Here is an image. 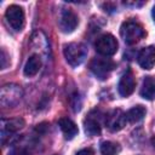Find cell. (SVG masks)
<instances>
[{"mask_svg":"<svg viewBox=\"0 0 155 155\" xmlns=\"http://www.w3.org/2000/svg\"><path fill=\"white\" fill-rule=\"evenodd\" d=\"M63 53H64L65 61L71 67H78L85 61L87 56V48L81 42H70L64 46Z\"/></svg>","mask_w":155,"mask_h":155,"instance_id":"6da1fadb","label":"cell"},{"mask_svg":"<svg viewBox=\"0 0 155 155\" xmlns=\"http://www.w3.org/2000/svg\"><path fill=\"white\" fill-rule=\"evenodd\" d=\"M120 33H121V36H122L124 41L127 45L137 44L145 35V31H144L143 27L139 23L134 22V21H127V22L122 23Z\"/></svg>","mask_w":155,"mask_h":155,"instance_id":"7a4b0ae2","label":"cell"},{"mask_svg":"<svg viewBox=\"0 0 155 155\" xmlns=\"http://www.w3.org/2000/svg\"><path fill=\"white\" fill-rule=\"evenodd\" d=\"M115 68V63L109 58H93L90 63L91 71L101 80H104Z\"/></svg>","mask_w":155,"mask_h":155,"instance_id":"3957f363","label":"cell"},{"mask_svg":"<svg viewBox=\"0 0 155 155\" xmlns=\"http://www.w3.org/2000/svg\"><path fill=\"white\" fill-rule=\"evenodd\" d=\"M117 40L111 34H104L96 41V51L105 57L113 56L117 51Z\"/></svg>","mask_w":155,"mask_h":155,"instance_id":"277c9868","label":"cell"},{"mask_svg":"<svg viewBox=\"0 0 155 155\" xmlns=\"http://www.w3.org/2000/svg\"><path fill=\"white\" fill-rule=\"evenodd\" d=\"M0 97L4 107H12L19 102L22 97V88L17 85H5L1 88Z\"/></svg>","mask_w":155,"mask_h":155,"instance_id":"5b68a950","label":"cell"},{"mask_svg":"<svg viewBox=\"0 0 155 155\" xmlns=\"http://www.w3.org/2000/svg\"><path fill=\"white\" fill-rule=\"evenodd\" d=\"M5 17L8 22V24L17 31L22 30L24 27V11L21 6L11 5L7 7Z\"/></svg>","mask_w":155,"mask_h":155,"instance_id":"8992f818","label":"cell"},{"mask_svg":"<svg viewBox=\"0 0 155 155\" xmlns=\"http://www.w3.org/2000/svg\"><path fill=\"white\" fill-rule=\"evenodd\" d=\"M24 126L23 119L16 117V119H4L1 121V137H2V143H5L6 137H11L15 132H17L19 128Z\"/></svg>","mask_w":155,"mask_h":155,"instance_id":"52a82bcc","label":"cell"},{"mask_svg":"<svg viewBox=\"0 0 155 155\" xmlns=\"http://www.w3.org/2000/svg\"><path fill=\"white\" fill-rule=\"evenodd\" d=\"M78 16L71 10H63L59 18V27L63 33H71L78 25Z\"/></svg>","mask_w":155,"mask_h":155,"instance_id":"ba28073f","label":"cell"},{"mask_svg":"<svg viewBox=\"0 0 155 155\" xmlns=\"http://www.w3.org/2000/svg\"><path fill=\"white\" fill-rule=\"evenodd\" d=\"M134 87H136V80H134V76L132 74L131 70H127L120 79L119 81V85H117V91L122 96V97H127L130 96L133 91H134Z\"/></svg>","mask_w":155,"mask_h":155,"instance_id":"9c48e42d","label":"cell"},{"mask_svg":"<svg viewBox=\"0 0 155 155\" xmlns=\"http://www.w3.org/2000/svg\"><path fill=\"white\" fill-rule=\"evenodd\" d=\"M126 122H127L126 115L120 109L113 110L107 116V119H105V124H107L108 128L111 130V131H119V130H121L125 126Z\"/></svg>","mask_w":155,"mask_h":155,"instance_id":"30bf717a","label":"cell"},{"mask_svg":"<svg viewBox=\"0 0 155 155\" xmlns=\"http://www.w3.org/2000/svg\"><path fill=\"white\" fill-rule=\"evenodd\" d=\"M143 69H151L155 65V46H148L140 50L137 58Z\"/></svg>","mask_w":155,"mask_h":155,"instance_id":"8fae6325","label":"cell"},{"mask_svg":"<svg viewBox=\"0 0 155 155\" xmlns=\"http://www.w3.org/2000/svg\"><path fill=\"white\" fill-rule=\"evenodd\" d=\"M58 125H59L62 132L64 133L65 139H73V138L78 134V132H79L78 126L75 125V122H73V121H71L70 119H68V117H62V119H59Z\"/></svg>","mask_w":155,"mask_h":155,"instance_id":"7c38bea8","label":"cell"},{"mask_svg":"<svg viewBox=\"0 0 155 155\" xmlns=\"http://www.w3.org/2000/svg\"><path fill=\"white\" fill-rule=\"evenodd\" d=\"M40 68H41L40 57L38 54H33V56H30L28 58V61H27V63L24 65V75L31 78V76H34V75H36L39 73Z\"/></svg>","mask_w":155,"mask_h":155,"instance_id":"4fadbf2b","label":"cell"},{"mask_svg":"<svg viewBox=\"0 0 155 155\" xmlns=\"http://www.w3.org/2000/svg\"><path fill=\"white\" fill-rule=\"evenodd\" d=\"M140 96L148 101H153L155 98V78L154 76H145V79L143 80Z\"/></svg>","mask_w":155,"mask_h":155,"instance_id":"5bb4252c","label":"cell"},{"mask_svg":"<svg viewBox=\"0 0 155 155\" xmlns=\"http://www.w3.org/2000/svg\"><path fill=\"white\" fill-rule=\"evenodd\" d=\"M125 115H126L127 122H131V124L138 122V121H140V120L145 116V108L142 107V105L133 107V108L130 109Z\"/></svg>","mask_w":155,"mask_h":155,"instance_id":"9a60e30c","label":"cell"},{"mask_svg":"<svg viewBox=\"0 0 155 155\" xmlns=\"http://www.w3.org/2000/svg\"><path fill=\"white\" fill-rule=\"evenodd\" d=\"M85 131L90 136H98L102 131L99 122L93 117H87L85 120Z\"/></svg>","mask_w":155,"mask_h":155,"instance_id":"2e32d148","label":"cell"},{"mask_svg":"<svg viewBox=\"0 0 155 155\" xmlns=\"http://www.w3.org/2000/svg\"><path fill=\"white\" fill-rule=\"evenodd\" d=\"M119 150H120L119 145L113 142H103L101 144L102 155H115L116 153H119Z\"/></svg>","mask_w":155,"mask_h":155,"instance_id":"e0dca14e","label":"cell"},{"mask_svg":"<svg viewBox=\"0 0 155 155\" xmlns=\"http://www.w3.org/2000/svg\"><path fill=\"white\" fill-rule=\"evenodd\" d=\"M10 155H30V153L25 149V148H15Z\"/></svg>","mask_w":155,"mask_h":155,"instance_id":"ac0fdd59","label":"cell"},{"mask_svg":"<svg viewBox=\"0 0 155 155\" xmlns=\"http://www.w3.org/2000/svg\"><path fill=\"white\" fill-rule=\"evenodd\" d=\"M8 64L10 62H7V53L4 48H1V69H5Z\"/></svg>","mask_w":155,"mask_h":155,"instance_id":"d6986e66","label":"cell"},{"mask_svg":"<svg viewBox=\"0 0 155 155\" xmlns=\"http://www.w3.org/2000/svg\"><path fill=\"white\" fill-rule=\"evenodd\" d=\"M76 155H92V151L90 149H82L76 153Z\"/></svg>","mask_w":155,"mask_h":155,"instance_id":"ffe728a7","label":"cell"},{"mask_svg":"<svg viewBox=\"0 0 155 155\" xmlns=\"http://www.w3.org/2000/svg\"><path fill=\"white\" fill-rule=\"evenodd\" d=\"M151 144H153V145L155 147V136H154V137L151 138Z\"/></svg>","mask_w":155,"mask_h":155,"instance_id":"44dd1931","label":"cell"},{"mask_svg":"<svg viewBox=\"0 0 155 155\" xmlns=\"http://www.w3.org/2000/svg\"><path fill=\"white\" fill-rule=\"evenodd\" d=\"M153 18H154V21H155V6L153 7Z\"/></svg>","mask_w":155,"mask_h":155,"instance_id":"7402d4cb","label":"cell"}]
</instances>
